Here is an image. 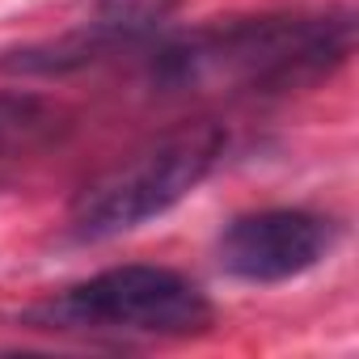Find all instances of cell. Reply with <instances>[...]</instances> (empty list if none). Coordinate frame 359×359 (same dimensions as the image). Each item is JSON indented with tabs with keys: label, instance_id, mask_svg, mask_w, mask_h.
I'll list each match as a JSON object with an SVG mask.
<instances>
[{
	"label": "cell",
	"instance_id": "obj_3",
	"mask_svg": "<svg viewBox=\"0 0 359 359\" xmlns=\"http://www.w3.org/2000/svg\"><path fill=\"white\" fill-rule=\"evenodd\" d=\"M47 330L127 334V338H195L212 325V300L203 287L169 266H110L85 283H72L55 300L30 313Z\"/></svg>",
	"mask_w": 359,
	"mask_h": 359
},
{
	"label": "cell",
	"instance_id": "obj_5",
	"mask_svg": "<svg viewBox=\"0 0 359 359\" xmlns=\"http://www.w3.org/2000/svg\"><path fill=\"white\" fill-rule=\"evenodd\" d=\"M68 131V114L39 93H0V177L43 156Z\"/></svg>",
	"mask_w": 359,
	"mask_h": 359
},
{
	"label": "cell",
	"instance_id": "obj_2",
	"mask_svg": "<svg viewBox=\"0 0 359 359\" xmlns=\"http://www.w3.org/2000/svg\"><path fill=\"white\" fill-rule=\"evenodd\" d=\"M224 127L220 123H182L118 165H110L102 177L76 195L68 212V229L76 241H110L118 233H131L169 208L182 203L224 156Z\"/></svg>",
	"mask_w": 359,
	"mask_h": 359
},
{
	"label": "cell",
	"instance_id": "obj_6",
	"mask_svg": "<svg viewBox=\"0 0 359 359\" xmlns=\"http://www.w3.org/2000/svg\"><path fill=\"white\" fill-rule=\"evenodd\" d=\"M182 5V0H97L93 9V30H102L114 47L123 43H144L156 34V26Z\"/></svg>",
	"mask_w": 359,
	"mask_h": 359
},
{
	"label": "cell",
	"instance_id": "obj_4",
	"mask_svg": "<svg viewBox=\"0 0 359 359\" xmlns=\"http://www.w3.org/2000/svg\"><path fill=\"white\" fill-rule=\"evenodd\" d=\"M338 241V224L304 208H266L224 224L216 258L233 279L283 283L313 271Z\"/></svg>",
	"mask_w": 359,
	"mask_h": 359
},
{
	"label": "cell",
	"instance_id": "obj_1",
	"mask_svg": "<svg viewBox=\"0 0 359 359\" xmlns=\"http://www.w3.org/2000/svg\"><path fill=\"white\" fill-rule=\"evenodd\" d=\"M351 47L355 13L346 5L317 13L241 18L156 47L152 81L187 93H287L342 68Z\"/></svg>",
	"mask_w": 359,
	"mask_h": 359
}]
</instances>
